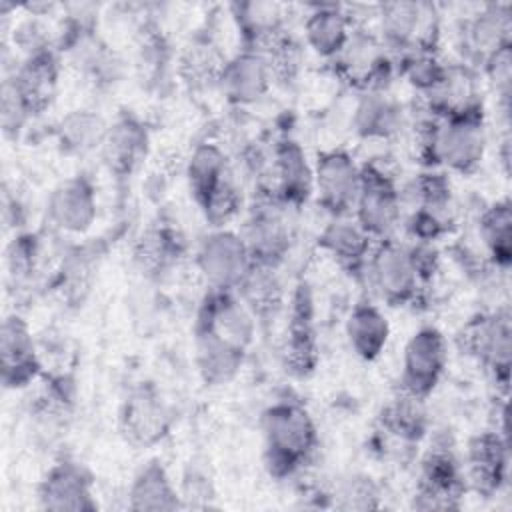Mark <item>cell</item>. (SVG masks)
<instances>
[{"instance_id":"1","label":"cell","mask_w":512,"mask_h":512,"mask_svg":"<svg viewBox=\"0 0 512 512\" xmlns=\"http://www.w3.org/2000/svg\"><path fill=\"white\" fill-rule=\"evenodd\" d=\"M486 146L484 108L448 118L426 114L416 124V150L426 166H444L458 174H472L482 164Z\"/></svg>"},{"instance_id":"2","label":"cell","mask_w":512,"mask_h":512,"mask_svg":"<svg viewBox=\"0 0 512 512\" xmlns=\"http://www.w3.org/2000/svg\"><path fill=\"white\" fill-rule=\"evenodd\" d=\"M264 464L274 478L298 472L316 452L318 432L310 412L296 400L270 404L260 418Z\"/></svg>"},{"instance_id":"3","label":"cell","mask_w":512,"mask_h":512,"mask_svg":"<svg viewBox=\"0 0 512 512\" xmlns=\"http://www.w3.org/2000/svg\"><path fill=\"white\" fill-rule=\"evenodd\" d=\"M388 52H434L440 14L428 2H386L378 6V32Z\"/></svg>"},{"instance_id":"4","label":"cell","mask_w":512,"mask_h":512,"mask_svg":"<svg viewBox=\"0 0 512 512\" xmlns=\"http://www.w3.org/2000/svg\"><path fill=\"white\" fill-rule=\"evenodd\" d=\"M194 336L248 354L256 336V318L234 290L210 288L196 312Z\"/></svg>"},{"instance_id":"5","label":"cell","mask_w":512,"mask_h":512,"mask_svg":"<svg viewBox=\"0 0 512 512\" xmlns=\"http://www.w3.org/2000/svg\"><path fill=\"white\" fill-rule=\"evenodd\" d=\"M360 192L354 206V220L374 242L394 238L402 224L400 186L378 164H360Z\"/></svg>"},{"instance_id":"6","label":"cell","mask_w":512,"mask_h":512,"mask_svg":"<svg viewBox=\"0 0 512 512\" xmlns=\"http://www.w3.org/2000/svg\"><path fill=\"white\" fill-rule=\"evenodd\" d=\"M330 64L348 86L360 92L386 90L394 74V62L380 36L360 26H354L348 42Z\"/></svg>"},{"instance_id":"7","label":"cell","mask_w":512,"mask_h":512,"mask_svg":"<svg viewBox=\"0 0 512 512\" xmlns=\"http://www.w3.org/2000/svg\"><path fill=\"white\" fill-rule=\"evenodd\" d=\"M366 274L380 298L390 306L416 304L424 288L408 244L396 238L376 242Z\"/></svg>"},{"instance_id":"8","label":"cell","mask_w":512,"mask_h":512,"mask_svg":"<svg viewBox=\"0 0 512 512\" xmlns=\"http://www.w3.org/2000/svg\"><path fill=\"white\" fill-rule=\"evenodd\" d=\"M460 340L464 342V350L486 368V372L504 392H508L512 354V324L508 306L478 314L466 324Z\"/></svg>"},{"instance_id":"9","label":"cell","mask_w":512,"mask_h":512,"mask_svg":"<svg viewBox=\"0 0 512 512\" xmlns=\"http://www.w3.org/2000/svg\"><path fill=\"white\" fill-rule=\"evenodd\" d=\"M286 210V206L268 194H260L258 202H254L250 208L240 236L252 262L278 268L288 256L292 246V230Z\"/></svg>"},{"instance_id":"10","label":"cell","mask_w":512,"mask_h":512,"mask_svg":"<svg viewBox=\"0 0 512 512\" xmlns=\"http://www.w3.org/2000/svg\"><path fill=\"white\" fill-rule=\"evenodd\" d=\"M448 366V342L436 326L418 328L404 346L400 390L426 400Z\"/></svg>"},{"instance_id":"11","label":"cell","mask_w":512,"mask_h":512,"mask_svg":"<svg viewBox=\"0 0 512 512\" xmlns=\"http://www.w3.org/2000/svg\"><path fill=\"white\" fill-rule=\"evenodd\" d=\"M314 192L330 218L352 216L360 192V164L342 148L324 150L314 162Z\"/></svg>"},{"instance_id":"12","label":"cell","mask_w":512,"mask_h":512,"mask_svg":"<svg viewBox=\"0 0 512 512\" xmlns=\"http://www.w3.org/2000/svg\"><path fill=\"white\" fill-rule=\"evenodd\" d=\"M250 264L252 258L240 232L228 228H214L196 250V266L214 290H236Z\"/></svg>"},{"instance_id":"13","label":"cell","mask_w":512,"mask_h":512,"mask_svg":"<svg viewBox=\"0 0 512 512\" xmlns=\"http://www.w3.org/2000/svg\"><path fill=\"white\" fill-rule=\"evenodd\" d=\"M420 464L414 506L422 510L456 508L466 492V476L454 450L448 444H434Z\"/></svg>"},{"instance_id":"14","label":"cell","mask_w":512,"mask_h":512,"mask_svg":"<svg viewBox=\"0 0 512 512\" xmlns=\"http://www.w3.org/2000/svg\"><path fill=\"white\" fill-rule=\"evenodd\" d=\"M270 182L262 194L272 196L286 208H298L306 204L314 192V168L306 158V152L292 138H282L274 144L268 162Z\"/></svg>"},{"instance_id":"15","label":"cell","mask_w":512,"mask_h":512,"mask_svg":"<svg viewBox=\"0 0 512 512\" xmlns=\"http://www.w3.org/2000/svg\"><path fill=\"white\" fill-rule=\"evenodd\" d=\"M170 426V408L152 384H140L126 396L120 408V430L130 444L152 446L168 436Z\"/></svg>"},{"instance_id":"16","label":"cell","mask_w":512,"mask_h":512,"mask_svg":"<svg viewBox=\"0 0 512 512\" xmlns=\"http://www.w3.org/2000/svg\"><path fill=\"white\" fill-rule=\"evenodd\" d=\"M284 364L296 378H306L318 364L314 306L308 284H300L290 300V322L284 344Z\"/></svg>"},{"instance_id":"17","label":"cell","mask_w":512,"mask_h":512,"mask_svg":"<svg viewBox=\"0 0 512 512\" xmlns=\"http://www.w3.org/2000/svg\"><path fill=\"white\" fill-rule=\"evenodd\" d=\"M512 44V8L506 2L480 6L462 26V48L470 62L482 64L502 46Z\"/></svg>"},{"instance_id":"18","label":"cell","mask_w":512,"mask_h":512,"mask_svg":"<svg viewBox=\"0 0 512 512\" xmlns=\"http://www.w3.org/2000/svg\"><path fill=\"white\" fill-rule=\"evenodd\" d=\"M0 358H2V384L12 390L32 384L42 370L32 332L26 320L18 314H10L2 322Z\"/></svg>"},{"instance_id":"19","label":"cell","mask_w":512,"mask_h":512,"mask_svg":"<svg viewBox=\"0 0 512 512\" xmlns=\"http://www.w3.org/2000/svg\"><path fill=\"white\" fill-rule=\"evenodd\" d=\"M48 220L68 234L86 232L96 220V190L84 174L70 176L56 184L46 202Z\"/></svg>"},{"instance_id":"20","label":"cell","mask_w":512,"mask_h":512,"mask_svg":"<svg viewBox=\"0 0 512 512\" xmlns=\"http://www.w3.org/2000/svg\"><path fill=\"white\" fill-rule=\"evenodd\" d=\"M228 8L244 50L264 56L290 32L286 30V8L278 2H232Z\"/></svg>"},{"instance_id":"21","label":"cell","mask_w":512,"mask_h":512,"mask_svg":"<svg viewBox=\"0 0 512 512\" xmlns=\"http://www.w3.org/2000/svg\"><path fill=\"white\" fill-rule=\"evenodd\" d=\"M268 60L252 50H240L224 60L216 76V84L230 104L246 106L258 102L272 84Z\"/></svg>"},{"instance_id":"22","label":"cell","mask_w":512,"mask_h":512,"mask_svg":"<svg viewBox=\"0 0 512 512\" xmlns=\"http://www.w3.org/2000/svg\"><path fill=\"white\" fill-rule=\"evenodd\" d=\"M508 460L506 438L496 430L480 432L468 442L464 476L476 492L492 496L506 484Z\"/></svg>"},{"instance_id":"23","label":"cell","mask_w":512,"mask_h":512,"mask_svg":"<svg viewBox=\"0 0 512 512\" xmlns=\"http://www.w3.org/2000/svg\"><path fill=\"white\" fill-rule=\"evenodd\" d=\"M60 74V60L56 50L44 48L24 56V60L8 74L22 102L32 116L44 112L54 100Z\"/></svg>"},{"instance_id":"24","label":"cell","mask_w":512,"mask_h":512,"mask_svg":"<svg viewBox=\"0 0 512 512\" xmlns=\"http://www.w3.org/2000/svg\"><path fill=\"white\" fill-rule=\"evenodd\" d=\"M318 246L328 252L338 266L356 278L366 274L368 258L374 250V240L354 220V216L330 218L318 234Z\"/></svg>"},{"instance_id":"25","label":"cell","mask_w":512,"mask_h":512,"mask_svg":"<svg viewBox=\"0 0 512 512\" xmlns=\"http://www.w3.org/2000/svg\"><path fill=\"white\" fill-rule=\"evenodd\" d=\"M100 152L110 172L116 176H130L148 152L146 126L134 114L122 112L112 124H108Z\"/></svg>"},{"instance_id":"26","label":"cell","mask_w":512,"mask_h":512,"mask_svg":"<svg viewBox=\"0 0 512 512\" xmlns=\"http://www.w3.org/2000/svg\"><path fill=\"white\" fill-rule=\"evenodd\" d=\"M42 508L48 510H94L92 478L76 462L54 464L38 488Z\"/></svg>"},{"instance_id":"27","label":"cell","mask_w":512,"mask_h":512,"mask_svg":"<svg viewBox=\"0 0 512 512\" xmlns=\"http://www.w3.org/2000/svg\"><path fill=\"white\" fill-rule=\"evenodd\" d=\"M354 30L352 16L340 4H310L304 18L306 44L322 58L334 60Z\"/></svg>"},{"instance_id":"28","label":"cell","mask_w":512,"mask_h":512,"mask_svg":"<svg viewBox=\"0 0 512 512\" xmlns=\"http://www.w3.org/2000/svg\"><path fill=\"white\" fill-rule=\"evenodd\" d=\"M406 122L404 108L386 90L362 92L354 108L352 124L358 136L370 140H386L396 136Z\"/></svg>"},{"instance_id":"29","label":"cell","mask_w":512,"mask_h":512,"mask_svg":"<svg viewBox=\"0 0 512 512\" xmlns=\"http://www.w3.org/2000/svg\"><path fill=\"white\" fill-rule=\"evenodd\" d=\"M346 338L352 352L364 360H376L390 338V324L384 312L372 302H358L348 314L346 320Z\"/></svg>"},{"instance_id":"30","label":"cell","mask_w":512,"mask_h":512,"mask_svg":"<svg viewBox=\"0 0 512 512\" xmlns=\"http://www.w3.org/2000/svg\"><path fill=\"white\" fill-rule=\"evenodd\" d=\"M234 292L260 320L274 318L284 306V286L274 266L252 262Z\"/></svg>"},{"instance_id":"31","label":"cell","mask_w":512,"mask_h":512,"mask_svg":"<svg viewBox=\"0 0 512 512\" xmlns=\"http://www.w3.org/2000/svg\"><path fill=\"white\" fill-rule=\"evenodd\" d=\"M230 164L224 150L214 142H204L194 148L188 160L186 178L188 188L198 208L216 192V188L228 178Z\"/></svg>"},{"instance_id":"32","label":"cell","mask_w":512,"mask_h":512,"mask_svg":"<svg viewBox=\"0 0 512 512\" xmlns=\"http://www.w3.org/2000/svg\"><path fill=\"white\" fill-rule=\"evenodd\" d=\"M478 232L490 262L500 272H508L512 262V204L508 198L496 200L482 210Z\"/></svg>"},{"instance_id":"33","label":"cell","mask_w":512,"mask_h":512,"mask_svg":"<svg viewBox=\"0 0 512 512\" xmlns=\"http://www.w3.org/2000/svg\"><path fill=\"white\" fill-rule=\"evenodd\" d=\"M130 508L134 510H174L178 508V490L158 460H150L134 476L130 486Z\"/></svg>"},{"instance_id":"34","label":"cell","mask_w":512,"mask_h":512,"mask_svg":"<svg viewBox=\"0 0 512 512\" xmlns=\"http://www.w3.org/2000/svg\"><path fill=\"white\" fill-rule=\"evenodd\" d=\"M424 402L426 400L398 390V394L382 410L380 424L384 432L408 444L422 440L428 430V414Z\"/></svg>"},{"instance_id":"35","label":"cell","mask_w":512,"mask_h":512,"mask_svg":"<svg viewBox=\"0 0 512 512\" xmlns=\"http://www.w3.org/2000/svg\"><path fill=\"white\" fill-rule=\"evenodd\" d=\"M184 242L178 230L170 226L148 228L136 244V262L150 276L168 272L182 256Z\"/></svg>"},{"instance_id":"36","label":"cell","mask_w":512,"mask_h":512,"mask_svg":"<svg viewBox=\"0 0 512 512\" xmlns=\"http://www.w3.org/2000/svg\"><path fill=\"white\" fill-rule=\"evenodd\" d=\"M108 124L92 110H72L58 124V142L66 152H88L100 148Z\"/></svg>"},{"instance_id":"37","label":"cell","mask_w":512,"mask_h":512,"mask_svg":"<svg viewBox=\"0 0 512 512\" xmlns=\"http://www.w3.org/2000/svg\"><path fill=\"white\" fill-rule=\"evenodd\" d=\"M398 74L420 94L434 90L446 74L448 64H444L436 52H406L400 54Z\"/></svg>"},{"instance_id":"38","label":"cell","mask_w":512,"mask_h":512,"mask_svg":"<svg viewBox=\"0 0 512 512\" xmlns=\"http://www.w3.org/2000/svg\"><path fill=\"white\" fill-rule=\"evenodd\" d=\"M378 486L372 482L370 476H362V474H354L350 478H346L336 494V506L344 508V510H368V508H378Z\"/></svg>"},{"instance_id":"39","label":"cell","mask_w":512,"mask_h":512,"mask_svg":"<svg viewBox=\"0 0 512 512\" xmlns=\"http://www.w3.org/2000/svg\"><path fill=\"white\" fill-rule=\"evenodd\" d=\"M482 70L486 72V76L490 78L496 96L500 100V106L504 110V114L508 116V108H510V88H512V44L502 46L500 50H496L484 64Z\"/></svg>"},{"instance_id":"40","label":"cell","mask_w":512,"mask_h":512,"mask_svg":"<svg viewBox=\"0 0 512 512\" xmlns=\"http://www.w3.org/2000/svg\"><path fill=\"white\" fill-rule=\"evenodd\" d=\"M2 126L6 134H18L24 124L32 118L20 94L16 92L12 80L6 76L2 82Z\"/></svg>"}]
</instances>
